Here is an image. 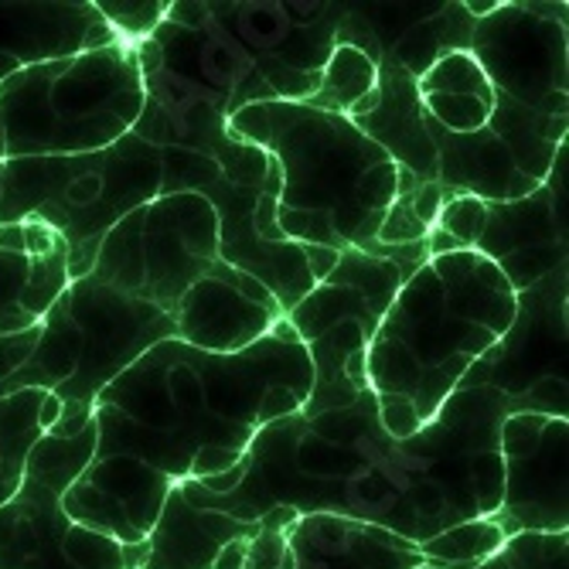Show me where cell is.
<instances>
[{
	"mask_svg": "<svg viewBox=\"0 0 569 569\" xmlns=\"http://www.w3.org/2000/svg\"><path fill=\"white\" fill-rule=\"evenodd\" d=\"M569 382L549 379L526 396L491 386H460L437 417L409 440H392L366 389L348 409L283 417L263 427L222 478L184 481L181 498L239 522L270 508L386 529L412 546L478 522L501 505L498 427L508 412L566 417Z\"/></svg>",
	"mask_w": 569,
	"mask_h": 569,
	"instance_id": "6da1fadb",
	"label": "cell"
},
{
	"mask_svg": "<svg viewBox=\"0 0 569 569\" xmlns=\"http://www.w3.org/2000/svg\"><path fill=\"white\" fill-rule=\"evenodd\" d=\"M310 382L315 369L287 321L236 355L178 338L153 345L96 396V450L62 511L120 546H140L204 453L242 460L263 427L303 409Z\"/></svg>",
	"mask_w": 569,
	"mask_h": 569,
	"instance_id": "7a4b0ae2",
	"label": "cell"
},
{
	"mask_svg": "<svg viewBox=\"0 0 569 569\" xmlns=\"http://www.w3.org/2000/svg\"><path fill=\"white\" fill-rule=\"evenodd\" d=\"M345 4H209L171 0L137 51L143 110L133 133L219 164L232 184H256L270 153L229 133L232 113L256 102L315 96L338 44Z\"/></svg>",
	"mask_w": 569,
	"mask_h": 569,
	"instance_id": "3957f363",
	"label": "cell"
},
{
	"mask_svg": "<svg viewBox=\"0 0 569 569\" xmlns=\"http://www.w3.org/2000/svg\"><path fill=\"white\" fill-rule=\"evenodd\" d=\"M519 297L481 252H440L412 273L369 345L366 382L392 440L417 437L508 335Z\"/></svg>",
	"mask_w": 569,
	"mask_h": 569,
	"instance_id": "277c9868",
	"label": "cell"
},
{
	"mask_svg": "<svg viewBox=\"0 0 569 569\" xmlns=\"http://www.w3.org/2000/svg\"><path fill=\"white\" fill-rule=\"evenodd\" d=\"M229 133L267 150L277 171V226L315 249H379V226L396 201L399 168L348 117L307 102H256L229 120Z\"/></svg>",
	"mask_w": 569,
	"mask_h": 569,
	"instance_id": "5b68a950",
	"label": "cell"
},
{
	"mask_svg": "<svg viewBox=\"0 0 569 569\" xmlns=\"http://www.w3.org/2000/svg\"><path fill=\"white\" fill-rule=\"evenodd\" d=\"M140 110L130 41L18 69L0 82V164L107 150L133 133Z\"/></svg>",
	"mask_w": 569,
	"mask_h": 569,
	"instance_id": "8992f818",
	"label": "cell"
},
{
	"mask_svg": "<svg viewBox=\"0 0 569 569\" xmlns=\"http://www.w3.org/2000/svg\"><path fill=\"white\" fill-rule=\"evenodd\" d=\"M164 147L127 133L107 150L72 158L4 161L0 226L38 222L66 242L69 283L92 273L99 242L140 204L161 194Z\"/></svg>",
	"mask_w": 569,
	"mask_h": 569,
	"instance_id": "52a82bcc",
	"label": "cell"
},
{
	"mask_svg": "<svg viewBox=\"0 0 569 569\" xmlns=\"http://www.w3.org/2000/svg\"><path fill=\"white\" fill-rule=\"evenodd\" d=\"M168 338H174V321L164 310L140 303L96 277L72 280L34 325V345L24 366L0 382V399L41 392L59 402L92 406L140 355Z\"/></svg>",
	"mask_w": 569,
	"mask_h": 569,
	"instance_id": "ba28073f",
	"label": "cell"
},
{
	"mask_svg": "<svg viewBox=\"0 0 569 569\" xmlns=\"http://www.w3.org/2000/svg\"><path fill=\"white\" fill-rule=\"evenodd\" d=\"M430 260V246H402L396 256H372L361 249L338 252V263L293 310L287 325L303 345L315 382L300 417H321L331 409H348L366 382L369 345L392 307L399 287Z\"/></svg>",
	"mask_w": 569,
	"mask_h": 569,
	"instance_id": "9c48e42d",
	"label": "cell"
},
{
	"mask_svg": "<svg viewBox=\"0 0 569 569\" xmlns=\"http://www.w3.org/2000/svg\"><path fill=\"white\" fill-rule=\"evenodd\" d=\"M96 450V427L76 437L38 433L24 457L18 491L0 505V569H140L143 542L120 546L76 526L62 511L66 491Z\"/></svg>",
	"mask_w": 569,
	"mask_h": 569,
	"instance_id": "30bf717a",
	"label": "cell"
},
{
	"mask_svg": "<svg viewBox=\"0 0 569 569\" xmlns=\"http://www.w3.org/2000/svg\"><path fill=\"white\" fill-rule=\"evenodd\" d=\"M219 263L212 201L198 191H174L117 222L99 242L89 277L171 315L174 303Z\"/></svg>",
	"mask_w": 569,
	"mask_h": 569,
	"instance_id": "8fae6325",
	"label": "cell"
},
{
	"mask_svg": "<svg viewBox=\"0 0 569 569\" xmlns=\"http://www.w3.org/2000/svg\"><path fill=\"white\" fill-rule=\"evenodd\" d=\"M437 147V184L443 198L515 201L539 191L566 147L569 117H546L495 96V110L478 133H447L430 123Z\"/></svg>",
	"mask_w": 569,
	"mask_h": 569,
	"instance_id": "7c38bea8",
	"label": "cell"
},
{
	"mask_svg": "<svg viewBox=\"0 0 569 569\" xmlns=\"http://www.w3.org/2000/svg\"><path fill=\"white\" fill-rule=\"evenodd\" d=\"M566 11L562 0H498L491 14L475 21L468 51L495 96L532 113L569 117Z\"/></svg>",
	"mask_w": 569,
	"mask_h": 569,
	"instance_id": "4fadbf2b",
	"label": "cell"
},
{
	"mask_svg": "<svg viewBox=\"0 0 569 569\" xmlns=\"http://www.w3.org/2000/svg\"><path fill=\"white\" fill-rule=\"evenodd\" d=\"M277 164L263 184H232L219 171L198 188L219 219V260L260 283L287 315L331 273L338 252L290 242L277 226Z\"/></svg>",
	"mask_w": 569,
	"mask_h": 569,
	"instance_id": "5bb4252c",
	"label": "cell"
},
{
	"mask_svg": "<svg viewBox=\"0 0 569 569\" xmlns=\"http://www.w3.org/2000/svg\"><path fill=\"white\" fill-rule=\"evenodd\" d=\"M501 505L491 519L511 539L519 532L569 529V420L546 412H508L498 427Z\"/></svg>",
	"mask_w": 569,
	"mask_h": 569,
	"instance_id": "9a60e30c",
	"label": "cell"
},
{
	"mask_svg": "<svg viewBox=\"0 0 569 569\" xmlns=\"http://www.w3.org/2000/svg\"><path fill=\"white\" fill-rule=\"evenodd\" d=\"M566 147L546 184L515 201H485V229L475 246L508 280L511 293H526L556 270H566Z\"/></svg>",
	"mask_w": 569,
	"mask_h": 569,
	"instance_id": "2e32d148",
	"label": "cell"
},
{
	"mask_svg": "<svg viewBox=\"0 0 569 569\" xmlns=\"http://www.w3.org/2000/svg\"><path fill=\"white\" fill-rule=\"evenodd\" d=\"M515 297L519 307L508 335L460 386H491L505 396H526L539 382L566 379V270L549 273Z\"/></svg>",
	"mask_w": 569,
	"mask_h": 569,
	"instance_id": "e0dca14e",
	"label": "cell"
},
{
	"mask_svg": "<svg viewBox=\"0 0 569 569\" xmlns=\"http://www.w3.org/2000/svg\"><path fill=\"white\" fill-rule=\"evenodd\" d=\"M283 318V307L260 283L226 263L201 277L171 310L174 338L212 355H236L256 345Z\"/></svg>",
	"mask_w": 569,
	"mask_h": 569,
	"instance_id": "ac0fdd59",
	"label": "cell"
},
{
	"mask_svg": "<svg viewBox=\"0 0 569 569\" xmlns=\"http://www.w3.org/2000/svg\"><path fill=\"white\" fill-rule=\"evenodd\" d=\"M348 120L379 150H386L396 168L420 181H437V147L427 127L417 79L399 69L389 56L379 59L372 96Z\"/></svg>",
	"mask_w": 569,
	"mask_h": 569,
	"instance_id": "d6986e66",
	"label": "cell"
},
{
	"mask_svg": "<svg viewBox=\"0 0 569 569\" xmlns=\"http://www.w3.org/2000/svg\"><path fill=\"white\" fill-rule=\"evenodd\" d=\"M120 41L102 21L92 0H59V4H0V51L21 69L69 59L79 51Z\"/></svg>",
	"mask_w": 569,
	"mask_h": 569,
	"instance_id": "ffe728a7",
	"label": "cell"
},
{
	"mask_svg": "<svg viewBox=\"0 0 569 569\" xmlns=\"http://www.w3.org/2000/svg\"><path fill=\"white\" fill-rule=\"evenodd\" d=\"M293 569H417L420 549L376 526L335 515H300L287 529Z\"/></svg>",
	"mask_w": 569,
	"mask_h": 569,
	"instance_id": "44dd1931",
	"label": "cell"
},
{
	"mask_svg": "<svg viewBox=\"0 0 569 569\" xmlns=\"http://www.w3.org/2000/svg\"><path fill=\"white\" fill-rule=\"evenodd\" d=\"M256 522H239L226 511H204L181 498L174 488L143 539V566L140 569H212L216 556L236 542L252 539Z\"/></svg>",
	"mask_w": 569,
	"mask_h": 569,
	"instance_id": "7402d4cb",
	"label": "cell"
},
{
	"mask_svg": "<svg viewBox=\"0 0 569 569\" xmlns=\"http://www.w3.org/2000/svg\"><path fill=\"white\" fill-rule=\"evenodd\" d=\"M423 113L447 133H478L495 110V89L471 51H453L417 79Z\"/></svg>",
	"mask_w": 569,
	"mask_h": 569,
	"instance_id": "603a6c76",
	"label": "cell"
},
{
	"mask_svg": "<svg viewBox=\"0 0 569 569\" xmlns=\"http://www.w3.org/2000/svg\"><path fill=\"white\" fill-rule=\"evenodd\" d=\"M66 287V246L34 256L0 249V335L38 325Z\"/></svg>",
	"mask_w": 569,
	"mask_h": 569,
	"instance_id": "cb8c5ba5",
	"label": "cell"
},
{
	"mask_svg": "<svg viewBox=\"0 0 569 569\" xmlns=\"http://www.w3.org/2000/svg\"><path fill=\"white\" fill-rule=\"evenodd\" d=\"M471 34H475V18L463 11V4H427L417 21H409L382 48V56H389L412 79H420L443 56L468 51Z\"/></svg>",
	"mask_w": 569,
	"mask_h": 569,
	"instance_id": "d4e9b609",
	"label": "cell"
},
{
	"mask_svg": "<svg viewBox=\"0 0 569 569\" xmlns=\"http://www.w3.org/2000/svg\"><path fill=\"white\" fill-rule=\"evenodd\" d=\"M376 76H379V62L372 56H366V51L355 48V44H335L328 62H325V72H321L315 96L303 99V102L315 110L351 117L361 102L372 96Z\"/></svg>",
	"mask_w": 569,
	"mask_h": 569,
	"instance_id": "484cf974",
	"label": "cell"
},
{
	"mask_svg": "<svg viewBox=\"0 0 569 569\" xmlns=\"http://www.w3.org/2000/svg\"><path fill=\"white\" fill-rule=\"evenodd\" d=\"M443 204V191L437 181H420L399 168V191L396 201L379 226V249H402L427 242Z\"/></svg>",
	"mask_w": 569,
	"mask_h": 569,
	"instance_id": "4316f807",
	"label": "cell"
},
{
	"mask_svg": "<svg viewBox=\"0 0 569 569\" xmlns=\"http://www.w3.org/2000/svg\"><path fill=\"white\" fill-rule=\"evenodd\" d=\"M505 542H508V536L488 515V519H478V522L453 526L417 549H420L423 562H430V566H478V562H488L491 556H498Z\"/></svg>",
	"mask_w": 569,
	"mask_h": 569,
	"instance_id": "83f0119b",
	"label": "cell"
},
{
	"mask_svg": "<svg viewBox=\"0 0 569 569\" xmlns=\"http://www.w3.org/2000/svg\"><path fill=\"white\" fill-rule=\"evenodd\" d=\"M300 519L293 508H270L263 519H256V536L246 542L242 569H293V552L287 529Z\"/></svg>",
	"mask_w": 569,
	"mask_h": 569,
	"instance_id": "f1b7e54d",
	"label": "cell"
},
{
	"mask_svg": "<svg viewBox=\"0 0 569 569\" xmlns=\"http://www.w3.org/2000/svg\"><path fill=\"white\" fill-rule=\"evenodd\" d=\"M171 0H99L96 11L113 28L120 41L140 44L168 14Z\"/></svg>",
	"mask_w": 569,
	"mask_h": 569,
	"instance_id": "f546056e",
	"label": "cell"
},
{
	"mask_svg": "<svg viewBox=\"0 0 569 569\" xmlns=\"http://www.w3.org/2000/svg\"><path fill=\"white\" fill-rule=\"evenodd\" d=\"M569 532H519L501 546L511 569H569Z\"/></svg>",
	"mask_w": 569,
	"mask_h": 569,
	"instance_id": "4dcf8cb0",
	"label": "cell"
},
{
	"mask_svg": "<svg viewBox=\"0 0 569 569\" xmlns=\"http://www.w3.org/2000/svg\"><path fill=\"white\" fill-rule=\"evenodd\" d=\"M246 542L249 539H236V542H229L219 556H216V562H212V569H242V559H246Z\"/></svg>",
	"mask_w": 569,
	"mask_h": 569,
	"instance_id": "1f68e13d",
	"label": "cell"
},
{
	"mask_svg": "<svg viewBox=\"0 0 569 569\" xmlns=\"http://www.w3.org/2000/svg\"><path fill=\"white\" fill-rule=\"evenodd\" d=\"M417 569H511V566H508V559L498 552V556H491L488 562H478V566H430V562H423V566H417Z\"/></svg>",
	"mask_w": 569,
	"mask_h": 569,
	"instance_id": "d6a6232c",
	"label": "cell"
},
{
	"mask_svg": "<svg viewBox=\"0 0 569 569\" xmlns=\"http://www.w3.org/2000/svg\"><path fill=\"white\" fill-rule=\"evenodd\" d=\"M0 174H4V164H0Z\"/></svg>",
	"mask_w": 569,
	"mask_h": 569,
	"instance_id": "836d02e7",
	"label": "cell"
}]
</instances>
